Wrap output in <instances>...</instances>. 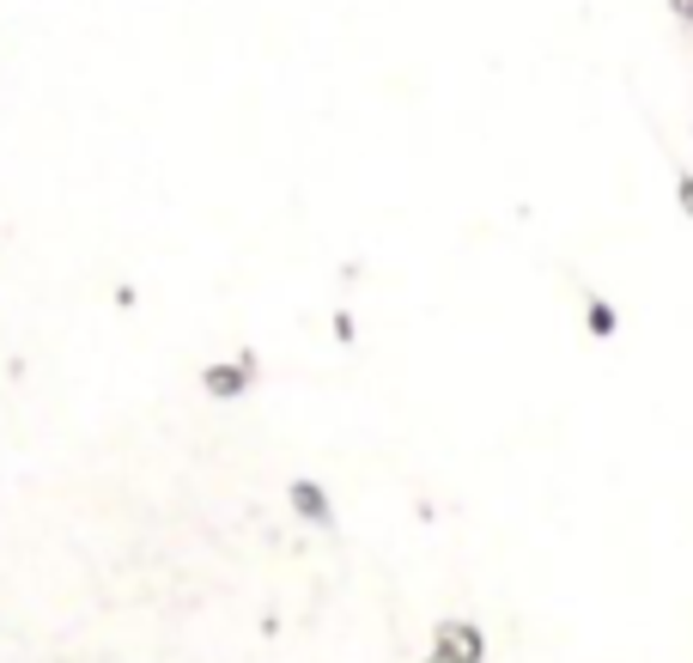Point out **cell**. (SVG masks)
Masks as SVG:
<instances>
[{"instance_id": "6da1fadb", "label": "cell", "mask_w": 693, "mask_h": 663, "mask_svg": "<svg viewBox=\"0 0 693 663\" xmlns=\"http://www.w3.org/2000/svg\"><path fill=\"white\" fill-rule=\"evenodd\" d=\"M426 663H487V633L475 621H438L432 627Z\"/></svg>"}, {"instance_id": "7a4b0ae2", "label": "cell", "mask_w": 693, "mask_h": 663, "mask_svg": "<svg viewBox=\"0 0 693 663\" xmlns=\"http://www.w3.org/2000/svg\"><path fill=\"white\" fill-rule=\"evenodd\" d=\"M256 384V354H238V359H214V366L201 371V390L214 401H238L244 390Z\"/></svg>"}, {"instance_id": "3957f363", "label": "cell", "mask_w": 693, "mask_h": 663, "mask_svg": "<svg viewBox=\"0 0 693 663\" xmlns=\"http://www.w3.org/2000/svg\"><path fill=\"white\" fill-rule=\"evenodd\" d=\"M286 506L305 518V524H317V530H335V499H329V487L323 481H310V475H298V481H286Z\"/></svg>"}, {"instance_id": "277c9868", "label": "cell", "mask_w": 693, "mask_h": 663, "mask_svg": "<svg viewBox=\"0 0 693 663\" xmlns=\"http://www.w3.org/2000/svg\"><path fill=\"white\" fill-rule=\"evenodd\" d=\"M585 323H590V335H615L620 317H615V305H608V298L590 293V298H585Z\"/></svg>"}, {"instance_id": "5b68a950", "label": "cell", "mask_w": 693, "mask_h": 663, "mask_svg": "<svg viewBox=\"0 0 693 663\" xmlns=\"http://www.w3.org/2000/svg\"><path fill=\"white\" fill-rule=\"evenodd\" d=\"M676 183H681V214L693 219V170L688 165H676Z\"/></svg>"}, {"instance_id": "8992f818", "label": "cell", "mask_w": 693, "mask_h": 663, "mask_svg": "<svg viewBox=\"0 0 693 663\" xmlns=\"http://www.w3.org/2000/svg\"><path fill=\"white\" fill-rule=\"evenodd\" d=\"M669 13H676V18H681V31L693 37V0H669Z\"/></svg>"}]
</instances>
